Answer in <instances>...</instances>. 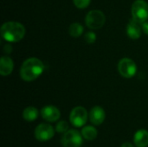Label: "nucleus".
<instances>
[{
    "label": "nucleus",
    "instance_id": "nucleus-13",
    "mask_svg": "<svg viewBox=\"0 0 148 147\" xmlns=\"http://www.w3.org/2000/svg\"><path fill=\"white\" fill-rule=\"evenodd\" d=\"M134 143L136 147L148 146V131L140 129L137 131L134 136Z\"/></svg>",
    "mask_w": 148,
    "mask_h": 147
},
{
    "label": "nucleus",
    "instance_id": "nucleus-16",
    "mask_svg": "<svg viewBox=\"0 0 148 147\" xmlns=\"http://www.w3.org/2000/svg\"><path fill=\"white\" fill-rule=\"evenodd\" d=\"M83 26L80 23H73L69 28V33L72 37H80L83 33Z\"/></svg>",
    "mask_w": 148,
    "mask_h": 147
},
{
    "label": "nucleus",
    "instance_id": "nucleus-3",
    "mask_svg": "<svg viewBox=\"0 0 148 147\" xmlns=\"http://www.w3.org/2000/svg\"><path fill=\"white\" fill-rule=\"evenodd\" d=\"M85 23L88 28L90 29H100L106 23V16L102 11L99 10H93L87 14L85 17Z\"/></svg>",
    "mask_w": 148,
    "mask_h": 147
},
{
    "label": "nucleus",
    "instance_id": "nucleus-4",
    "mask_svg": "<svg viewBox=\"0 0 148 147\" xmlns=\"http://www.w3.org/2000/svg\"><path fill=\"white\" fill-rule=\"evenodd\" d=\"M133 19L140 23L148 20V3L145 0H135L131 9Z\"/></svg>",
    "mask_w": 148,
    "mask_h": 147
},
{
    "label": "nucleus",
    "instance_id": "nucleus-11",
    "mask_svg": "<svg viewBox=\"0 0 148 147\" xmlns=\"http://www.w3.org/2000/svg\"><path fill=\"white\" fill-rule=\"evenodd\" d=\"M141 23L132 19L127 26V34L129 38L133 40H137L141 36L142 27L140 25Z\"/></svg>",
    "mask_w": 148,
    "mask_h": 147
},
{
    "label": "nucleus",
    "instance_id": "nucleus-8",
    "mask_svg": "<svg viewBox=\"0 0 148 147\" xmlns=\"http://www.w3.org/2000/svg\"><path fill=\"white\" fill-rule=\"evenodd\" d=\"M54 127L48 123L39 124L35 129V138L40 142H45L50 140L55 135Z\"/></svg>",
    "mask_w": 148,
    "mask_h": 147
},
{
    "label": "nucleus",
    "instance_id": "nucleus-10",
    "mask_svg": "<svg viewBox=\"0 0 148 147\" xmlns=\"http://www.w3.org/2000/svg\"><path fill=\"white\" fill-rule=\"evenodd\" d=\"M88 119L90 122L95 126L101 125L106 119L105 110L100 106L94 107L88 113Z\"/></svg>",
    "mask_w": 148,
    "mask_h": 147
},
{
    "label": "nucleus",
    "instance_id": "nucleus-19",
    "mask_svg": "<svg viewBox=\"0 0 148 147\" xmlns=\"http://www.w3.org/2000/svg\"><path fill=\"white\" fill-rule=\"evenodd\" d=\"M84 40H85V42H86L87 43H88V44L94 43V42H95V40H96V35H95V33L93 32V31H88V32H87V33L85 34V36H84Z\"/></svg>",
    "mask_w": 148,
    "mask_h": 147
},
{
    "label": "nucleus",
    "instance_id": "nucleus-6",
    "mask_svg": "<svg viewBox=\"0 0 148 147\" xmlns=\"http://www.w3.org/2000/svg\"><path fill=\"white\" fill-rule=\"evenodd\" d=\"M88 113L85 107L78 106L74 107L69 114V121L75 127H82L88 121Z\"/></svg>",
    "mask_w": 148,
    "mask_h": 147
},
{
    "label": "nucleus",
    "instance_id": "nucleus-18",
    "mask_svg": "<svg viewBox=\"0 0 148 147\" xmlns=\"http://www.w3.org/2000/svg\"><path fill=\"white\" fill-rule=\"evenodd\" d=\"M75 6L78 9H86L91 3V0H73Z\"/></svg>",
    "mask_w": 148,
    "mask_h": 147
},
{
    "label": "nucleus",
    "instance_id": "nucleus-20",
    "mask_svg": "<svg viewBox=\"0 0 148 147\" xmlns=\"http://www.w3.org/2000/svg\"><path fill=\"white\" fill-rule=\"evenodd\" d=\"M3 51L8 55V54H10L11 51H12V47H11V45L10 44H9V43H7V44H5L4 45V47H3Z\"/></svg>",
    "mask_w": 148,
    "mask_h": 147
},
{
    "label": "nucleus",
    "instance_id": "nucleus-12",
    "mask_svg": "<svg viewBox=\"0 0 148 147\" xmlns=\"http://www.w3.org/2000/svg\"><path fill=\"white\" fill-rule=\"evenodd\" d=\"M14 68V62L8 55H3L0 59V75L7 76L10 75Z\"/></svg>",
    "mask_w": 148,
    "mask_h": 147
},
{
    "label": "nucleus",
    "instance_id": "nucleus-21",
    "mask_svg": "<svg viewBox=\"0 0 148 147\" xmlns=\"http://www.w3.org/2000/svg\"><path fill=\"white\" fill-rule=\"evenodd\" d=\"M141 27H142V30L145 34L148 35V21L144 22L143 23H141Z\"/></svg>",
    "mask_w": 148,
    "mask_h": 147
},
{
    "label": "nucleus",
    "instance_id": "nucleus-2",
    "mask_svg": "<svg viewBox=\"0 0 148 147\" xmlns=\"http://www.w3.org/2000/svg\"><path fill=\"white\" fill-rule=\"evenodd\" d=\"M24 26L18 22L10 21L4 23L1 27V36L8 42H17L25 36Z\"/></svg>",
    "mask_w": 148,
    "mask_h": 147
},
{
    "label": "nucleus",
    "instance_id": "nucleus-22",
    "mask_svg": "<svg viewBox=\"0 0 148 147\" xmlns=\"http://www.w3.org/2000/svg\"><path fill=\"white\" fill-rule=\"evenodd\" d=\"M121 147H135L132 143H130V142H125V143H123L122 145H121Z\"/></svg>",
    "mask_w": 148,
    "mask_h": 147
},
{
    "label": "nucleus",
    "instance_id": "nucleus-9",
    "mask_svg": "<svg viewBox=\"0 0 148 147\" xmlns=\"http://www.w3.org/2000/svg\"><path fill=\"white\" fill-rule=\"evenodd\" d=\"M41 116L47 122H56L60 119L61 113L56 107L52 105H48L42 108Z\"/></svg>",
    "mask_w": 148,
    "mask_h": 147
},
{
    "label": "nucleus",
    "instance_id": "nucleus-14",
    "mask_svg": "<svg viewBox=\"0 0 148 147\" xmlns=\"http://www.w3.org/2000/svg\"><path fill=\"white\" fill-rule=\"evenodd\" d=\"M81 133H82L83 139H85L86 140H89V141L95 139L98 135L97 129L93 126H86L82 127Z\"/></svg>",
    "mask_w": 148,
    "mask_h": 147
},
{
    "label": "nucleus",
    "instance_id": "nucleus-5",
    "mask_svg": "<svg viewBox=\"0 0 148 147\" xmlns=\"http://www.w3.org/2000/svg\"><path fill=\"white\" fill-rule=\"evenodd\" d=\"M83 144V137L76 129H69L62 138L63 147H81Z\"/></svg>",
    "mask_w": 148,
    "mask_h": 147
},
{
    "label": "nucleus",
    "instance_id": "nucleus-1",
    "mask_svg": "<svg viewBox=\"0 0 148 147\" xmlns=\"http://www.w3.org/2000/svg\"><path fill=\"white\" fill-rule=\"evenodd\" d=\"M43 62L38 58L30 57L23 62L19 73L24 81H33L43 73Z\"/></svg>",
    "mask_w": 148,
    "mask_h": 147
},
{
    "label": "nucleus",
    "instance_id": "nucleus-17",
    "mask_svg": "<svg viewBox=\"0 0 148 147\" xmlns=\"http://www.w3.org/2000/svg\"><path fill=\"white\" fill-rule=\"evenodd\" d=\"M69 123L66 120H60L56 126V131L59 133H65L69 131Z\"/></svg>",
    "mask_w": 148,
    "mask_h": 147
},
{
    "label": "nucleus",
    "instance_id": "nucleus-15",
    "mask_svg": "<svg viewBox=\"0 0 148 147\" xmlns=\"http://www.w3.org/2000/svg\"><path fill=\"white\" fill-rule=\"evenodd\" d=\"M39 115L38 110L35 107H27L23 112V118L28 122H32L37 119Z\"/></svg>",
    "mask_w": 148,
    "mask_h": 147
},
{
    "label": "nucleus",
    "instance_id": "nucleus-7",
    "mask_svg": "<svg viewBox=\"0 0 148 147\" xmlns=\"http://www.w3.org/2000/svg\"><path fill=\"white\" fill-rule=\"evenodd\" d=\"M118 71L124 78H132L137 72L135 62L130 58H122L118 63Z\"/></svg>",
    "mask_w": 148,
    "mask_h": 147
}]
</instances>
